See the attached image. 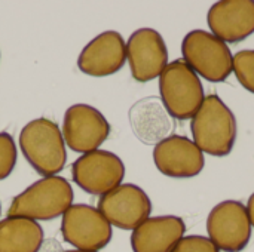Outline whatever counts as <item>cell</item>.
<instances>
[{"instance_id": "cell-1", "label": "cell", "mask_w": 254, "mask_h": 252, "mask_svg": "<svg viewBox=\"0 0 254 252\" xmlns=\"http://www.w3.org/2000/svg\"><path fill=\"white\" fill-rule=\"evenodd\" d=\"M19 149L28 165L43 178L55 177L67 163V150L60 126L46 117L30 120L19 132Z\"/></svg>"}, {"instance_id": "cell-2", "label": "cell", "mask_w": 254, "mask_h": 252, "mask_svg": "<svg viewBox=\"0 0 254 252\" xmlns=\"http://www.w3.org/2000/svg\"><path fill=\"white\" fill-rule=\"evenodd\" d=\"M71 184L60 177H45L16 195L9 205L7 217H21L33 221H52L63 217L73 205Z\"/></svg>"}, {"instance_id": "cell-3", "label": "cell", "mask_w": 254, "mask_h": 252, "mask_svg": "<svg viewBox=\"0 0 254 252\" xmlns=\"http://www.w3.org/2000/svg\"><path fill=\"white\" fill-rule=\"evenodd\" d=\"M190 131L193 143L210 156H228L237 141V119L223 100L211 94L192 117Z\"/></svg>"}, {"instance_id": "cell-4", "label": "cell", "mask_w": 254, "mask_h": 252, "mask_svg": "<svg viewBox=\"0 0 254 252\" xmlns=\"http://www.w3.org/2000/svg\"><path fill=\"white\" fill-rule=\"evenodd\" d=\"M159 94L167 113L179 120L192 119L205 98L199 76L183 59L170 62L161 73Z\"/></svg>"}, {"instance_id": "cell-5", "label": "cell", "mask_w": 254, "mask_h": 252, "mask_svg": "<svg viewBox=\"0 0 254 252\" xmlns=\"http://www.w3.org/2000/svg\"><path fill=\"white\" fill-rule=\"evenodd\" d=\"M182 55L183 61L208 82H225L234 71V56L228 43L205 30H192L185 36Z\"/></svg>"}, {"instance_id": "cell-6", "label": "cell", "mask_w": 254, "mask_h": 252, "mask_svg": "<svg viewBox=\"0 0 254 252\" xmlns=\"http://www.w3.org/2000/svg\"><path fill=\"white\" fill-rule=\"evenodd\" d=\"M71 178L83 192L101 198L122 184L125 165L118 154L98 149L80 154L73 162Z\"/></svg>"}, {"instance_id": "cell-7", "label": "cell", "mask_w": 254, "mask_h": 252, "mask_svg": "<svg viewBox=\"0 0 254 252\" xmlns=\"http://www.w3.org/2000/svg\"><path fill=\"white\" fill-rule=\"evenodd\" d=\"M61 235L63 239L76 250L98 252L110 244L113 230L97 208L76 203L63 215Z\"/></svg>"}, {"instance_id": "cell-8", "label": "cell", "mask_w": 254, "mask_h": 252, "mask_svg": "<svg viewBox=\"0 0 254 252\" xmlns=\"http://www.w3.org/2000/svg\"><path fill=\"white\" fill-rule=\"evenodd\" d=\"M61 132L70 150L85 154L104 144L110 135V123L98 108L79 102L65 110Z\"/></svg>"}, {"instance_id": "cell-9", "label": "cell", "mask_w": 254, "mask_h": 252, "mask_svg": "<svg viewBox=\"0 0 254 252\" xmlns=\"http://www.w3.org/2000/svg\"><path fill=\"white\" fill-rule=\"evenodd\" d=\"M207 232L219 251H244L252 238V223L244 203L238 201L217 203L208 214Z\"/></svg>"}, {"instance_id": "cell-10", "label": "cell", "mask_w": 254, "mask_h": 252, "mask_svg": "<svg viewBox=\"0 0 254 252\" xmlns=\"http://www.w3.org/2000/svg\"><path fill=\"white\" fill-rule=\"evenodd\" d=\"M97 209L103 217L121 230H134L150 217L152 202L147 193L137 184H121L98 199Z\"/></svg>"}, {"instance_id": "cell-11", "label": "cell", "mask_w": 254, "mask_h": 252, "mask_svg": "<svg viewBox=\"0 0 254 252\" xmlns=\"http://www.w3.org/2000/svg\"><path fill=\"white\" fill-rule=\"evenodd\" d=\"M127 61L137 82H150L168 65V49L159 31L144 27L135 30L127 42Z\"/></svg>"}, {"instance_id": "cell-12", "label": "cell", "mask_w": 254, "mask_h": 252, "mask_svg": "<svg viewBox=\"0 0 254 252\" xmlns=\"http://www.w3.org/2000/svg\"><path fill=\"white\" fill-rule=\"evenodd\" d=\"M153 162L161 174L171 178H192L205 166L204 153L183 135H168L153 149Z\"/></svg>"}, {"instance_id": "cell-13", "label": "cell", "mask_w": 254, "mask_h": 252, "mask_svg": "<svg viewBox=\"0 0 254 252\" xmlns=\"http://www.w3.org/2000/svg\"><path fill=\"white\" fill-rule=\"evenodd\" d=\"M127 62V42L122 34L107 30L89 40L77 58L79 70L91 77H107Z\"/></svg>"}, {"instance_id": "cell-14", "label": "cell", "mask_w": 254, "mask_h": 252, "mask_svg": "<svg viewBox=\"0 0 254 252\" xmlns=\"http://www.w3.org/2000/svg\"><path fill=\"white\" fill-rule=\"evenodd\" d=\"M207 22L211 34L225 43H240L254 33V1H216L207 13Z\"/></svg>"}, {"instance_id": "cell-15", "label": "cell", "mask_w": 254, "mask_h": 252, "mask_svg": "<svg viewBox=\"0 0 254 252\" xmlns=\"http://www.w3.org/2000/svg\"><path fill=\"white\" fill-rule=\"evenodd\" d=\"M186 224L176 215L149 217L131 233L134 252H170L185 238Z\"/></svg>"}, {"instance_id": "cell-16", "label": "cell", "mask_w": 254, "mask_h": 252, "mask_svg": "<svg viewBox=\"0 0 254 252\" xmlns=\"http://www.w3.org/2000/svg\"><path fill=\"white\" fill-rule=\"evenodd\" d=\"M162 101L156 97H147L137 101L129 108V123L134 135L144 144H158L168 137L171 131L170 114Z\"/></svg>"}, {"instance_id": "cell-17", "label": "cell", "mask_w": 254, "mask_h": 252, "mask_svg": "<svg viewBox=\"0 0 254 252\" xmlns=\"http://www.w3.org/2000/svg\"><path fill=\"white\" fill-rule=\"evenodd\" d=\"M43 239V229L37 221L21 217L0 221V252H39Z\"/></svg>"}, {"instance_id": "cell-18", "label": "cell", "mask_w": 254, "mask_h": 252, "mask_svg": "<svg viewBox=\"0 0 254 252\" xmlns=\"http://www.w3.org/2000/svg\"><path fill=\"white\" fill-rule=\"evenodd\" d=\"M234 73L241 86L254 94V49H244L234 55Z\"/></svg>"}, {"instance_id": "cell-19", "label": "cell", "mask_w": 254, "mask_h": 252, "mask_svg": "<svg viewBox=\"0 0 254 252\" xmlns=\"http://www.w3.org/2000/svg\"><path fill=\"white\" fill-rule=\"evenodd\" d=\"M18 159L16 144L10 134L0 132V181L6 180L15 169Z\"/></svg>"}, {"instance_id": "cell-20", "label": "cell", "mask_w": 254, "mask_h": 252, "mask_svg": "<svg viewBox=\"0 0 254 252\" xmlns=\"http://www.w3.org/2000/svg\"><path fill=\"white\" fill-rule=\"evenodd\" d=\"M170 252H220L216 245L205 236H185L182 238Z\"/></svg>"}, {"instance_id": "cell-21", "label": "cell", "mask_w": 254, "mask_h": 252, "mask_svg": "<svg viewBox=\"0 0 254 252\" xmlns=\"http://www.w3.org/2000/svg\"><path fill=\"white\" fill-rule=\"evenodd\" d=\"M246 208H247V214H249L252 227H254V193L249 198V202H247V206Z\"/></svg>"}, {"instance_id": "cell-22", "label": "cell", "mask_w": 254, "mask_h": 252, "mask_svg": "<svg viewBox=\"0 0 254 252\" xmlns=\"http://www.w3.org/2000/svg\"><path fill=\"white\" fill-rule=\"evenodd\" d=\"M64 252H91V251H80V250H70V251H64Z\"/></svg>"}, {"instance_id": "cell-23", "label": "cell", "mask_w": 254, "mask_h": 252, "mask_svg": "<svg viewBox=\"0 0 254 252\" xmlns=\"http://www.w3.org/2000/svg\"><path fill=\"white\" fill-rule=\"evenodd\" d=\"M0 215H1V205H0Z\"/></svg>"}, {"instance_id": "cell-24", "label": "cell", "mask_w": 254, "mask_h": 252, "mask_svg": "<svg viewBox=\"0 0 254 252\" xmlns=\"http://www.w3.org/2000/svg\"><path fill=\"white\" fill-rule=\"evenodd\" d=\"M0 56H1V53H0Z\"/></svg>"}]
</instances>
